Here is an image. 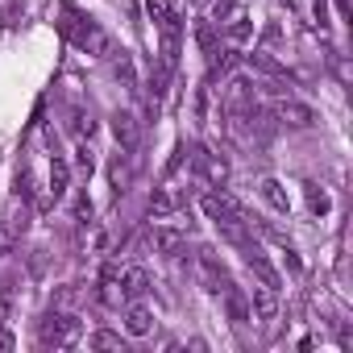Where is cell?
<instances>
[{
	"label": "cell",
	"mask_w": 353,
	"mask_h": 353,
	"mask_svg": "<svg viewBox=\"0 0 353 353\" xmlns=\"http://www.w3.org/2000/svg\"><path fill=\"white\" fill-rule=\"evenodd\" d=\"M59 30H63V38L75 42L79 50H88V54H108V34H104L92 17H83V13H75V9H63Z\"/></svg>",
	"instance_id": "1"
},
{
	"label": "cell",
	"mask_w": 353,
	"mask_h": 353,
	"mask_svg": "<svg viewBox=\"0 0 353 353\" xmlns=\"http://www.w3.org/2000/svg\"><path fill=\"white\" fill-rule=\"evenodd\" d=\"M274 117H279L283 125H291V129H307V125H316V108L303 104V100H295L291 92L274 100Z\"/></svg>",
	"instance_id": "2"
},
{
	"label": "cell",
	"mask_w": 353,
	"mask_h": 353,
	"mask_svg": "<svg viewBox=\"0 0 353 353\" xmlns=\"http://www.w3.org/2000/svg\"><path fill=\"white\" fill-rule=\"evenodd\" d=\"M75 332H79V324H75L71 316H46V324H42V345L67 349V345L75 341Z\"/></svg>",
	"instance_id": "3"
},
{
	"label": "cell",
	"mask_w": 353,
	"mask_h": 353,
	"mask_svg": "<svg viewBox=\"0 0 353 353\" xmlns=\"http://www.w3.org/2000/svg\"><path fill=\"white\" fill-rule=\"evenodd\" d=\"M145 9H150V17H154V26L162 30V38H166V42H179V34H183V26H179V21H183V17L174 13L166 0H145Z\"/></svg>",
	"instance_id": "4"
},
{
	"label": "cell",
	"mask_w": 353,
	"mask_h": 353,
	"mask_svg": "<svg viewBox=\"0 0 353 353\" xmlns=\"http://www.w3.org/2000/svg\"><path fill=\"white\" fill-rule=\"evenodd\" d=\"M196 170H200V179L204 183H212V188H221L225 179H229V162L221 158V154H212V150H196Z\"/></svg>",
	"instance_id": "5"
},
{
	"label": "cell",
	"mask_w": 353,
	"mask_h": 353,
	"mask_svg": "<svg viewBox=\"0 0 353 353\" xmlns=\"http://www.w3.org/2000/svg\"><path fill=\"white\" fill-rule=\"evenodd\" d=\"M200 279H204V287L212 291V295H221L225 287H233V279H229V270H225V262L216 258V254H200Z\"/></svg>",
	"instance_id": "6"
},
{
	"label": "cell",
	"mask_w": 353,
	"mask_h": 353,
	"mask_svg": "<svg viewBox=\"0 0 353 353\" xmlns=\"http://www.w3.org/2000/svg\"><path fill=\"white\" fill-rule=\"evenodd\" d=\"M225 104H229V112H250V108L258 104V96H254V83H250L245 75L229 79V88H225Z\"/></svg>",
	"instance_id": "7"
},
{
	"label": "cell",
	"mask_w": 353,
	"mask_h": 353,
	"mask_svg": "<svg viewBox=\"0 0 353 353\" xmlns=\"http://www.w3.org/2000/svg\"><path fill=\"white\" fill-rule=\"evenodd\" d=\"M150 241H154V250H158L162 258H179V254H183V245H188V237H183L179 229H170V225H158Z\"/></svg>",
	"instance_id": "8"
},
{
	"label": "cell",
	"mask_w": 353,
	"mask_h": 353,
	"mask_svg": "<svg viewBox=\"0 0 353 353\" xmlns=\"http://www.w3.org/2000/svg\"><path fill=\"white\" fill-rule=\"evenodd\" d=\"M112 137H117L121 150L133 154V145H137V121H133V112H112Z\"/></svg>",
	"instance_id": "9"
},
{
	"label": "cell",
	"mask_w": 353,
	"mask_h": 353,
	"mask_svg": "<svg viewBox=\"0 0 353 353\" xmlns=\"http://www.w3.org/2000/svg\"><path fill=\"white\" fill-rule=\"evenodd\" d=\"M200 208L208 212V221H225V216H237V212H241L237 200H229L225 192H208V196L200 200Z\"/></svg>",
	"instance_id": "10"
},
{
	"label": "cell",
	"mask_w": 353,
	"mask_h": 353,
	"mask_svg": "<svg viewBox=\"0 0 353 353\" xmlns=\"http://www.w3.org/2000/svg\"><path fill=\"white\" fill-rule=\"evenodd\" d=\"M145 291H150V274L141 266H125L121 270V295L125 299H141Z\"/></svg>",
	"instance_id": "11"
},
{
	"label": "cell",
	"mask_w": 353,
	"mask_h": 353,
	"mask_svg": "<svg viewBox=\"0 0 353 353\" xmlns=\"http://www.w3.org/2000/svg\"><path fill=\"white\" fill-rule=\"evenodd\" d=\"M274 312H279V295H274V287H254V299H250V316H258V320H274Z\"/></svg>",
	"instance_id": "12"
},
{
	"label": "cell",
	"mask_w": 353,
	"mask_h": 353,
	"mask_svg": "<svg viewBox=\"0 0 353 353\" xmlns=\"http://www.w3.org/2000/svg\"><path fill=\"white\" fill-rule=\"evenodd\" d=\"M221 295H225V312H229V320H233V324H245V320H250V299H245L237 287H225Z\"/></svg>",
	"instance_id": "13"
},
{
	"label": "cell",
	"mask_w": 353,
	"mask_h": 353,
	"mask_svg": "<svg viewBox=\"0 0 353 353\" xmlns=\"http://www.w3.org/2000/svg\"><path fill=\"white\" fill-rule=\"evenodd\" d=\"M67 179H71V166L54 154L50 158V200H63L67 196Z\"/></svg>",
	"instance_id": "14"
},
{
	"label": "cell",
	"mask_w": 353,
	"mask_h": 353,
	"mask_svg": "<svg viewBox=\"0 0 353 353\" xmlns=\"http://www.w3.org/2000/svg\"><path fill=\"white\" fill-rule=\"evenodd\" d=\"M150 328H154V316H150L145 307H137V303H133V307L125 312V332H129V336H145Z\"/></svg>",
	"instance_id": "15"
},
{
	"label": "cell",
	"mask_w": 353,
	"mask_h": 353,
	"mask_svg": "<svg viewBox=\"0 0 353 353\" xmlns=\"http://www.w3.org/2000/svg\"><path fill=\"white\" fill-rule=\"evenodd\" d=\"M258 192H262V200H266L274 212H287V208H291V200H287V192H283V183H279V179H262V188H258Z\"/></svg>",
	"instance_id": "16"
},
{
	"label": "cell",
	"mask_w": 353,
	"mask_h": 353,
	"mask_svg": "<svg viewBox=\"0 0 353 353\" xmlns=\"http://www.w3.org/2000/svg\"><path fill=\"white\" fill-rule=\"evenodd\" d=\"M174 208H179V200H174V196H170L166 188H154V196H150V212H154L158 221H166V216H170Z\"/></svg>",
	"instance_id": "17"
},
{
	"label": "cell",
	"mask_w": 353,
	"mask_h": 353,
	"mask_svg": "<svg viewBox=\"0 0 353 353\" xmlns=\"http://www.w3.org/2000/svg\"><path fill=\"white\" fill-rule=\"evenodd\" d=\"M196 42H200V50L208 54V63H216L221 46H216V34H212V26H208V21H200V26H196Z\"/></svg>",
	"instance_id": "18"
},
{
	"label": "cell",
	"mask_w": 353,
	"mask_h": 353,
	"mask_svg": "<svg viewBox=\"0 0 353 353\" xmlns=\"http://www.w3.org/2000/svg\"><path fill=\"white\" fill-rule=\"evenodd\" d=\"M108 174H112V188L125 192V183H129V150H121V154L112 158V170H108Z\"/></svg>",
	"instance_id": "19"
},
{
	"label": "cell",
	"mask_w": 353,
	"mask_h": 353,
	"mask_svg": "<svg viewBox=\"0 0 353 353\" xmlns=\"http://www.w3.org/2000/svg\"><path fill=\"white\" fill-rule=\"evenodd\" d=\"M250 67L262 71V75H270V79H287V67H279V63L266 59V54H250Z\"/></svg>",
	"instance_id": "20"
},
{
	"label": "cell",
	"mask_w": 353,
	"mask_h": 353,
	"mask_svg": "<svg viewBox=\"0 0 353 353\" xmlns=\"http://www.w3.org/2000/svg\"><path fill=\"white\" fill-rule=\"evenodd\" d=\"M303 192H307V208H312L316 216H324V212L332 208V200H328V192H320L316 183H303Z\"/></svg>",
	"instance_id": "21"
},
{
	"label": "cell",
	"mask_w": 353,
	"mask_h": 353,
	"mask_svg": "<svg viewBox=\"0 0 353 353\" xmlns=\"http://www.w3.org/2000/svg\"><path fill=\"white\" fill-rule=\"evenodd\" d=\"M92 129H96V121H92V112H83V108H75V112H71V133H75V137H92Z\"/></svg>",
	"instance_id": "22"
},
{
	"label": "cell",
	"mask_w": 353,
	"mask_h": 353,
	"mask_svg": "<svg viewBox=\"0 0 353 353\" xmlns=\"http://www.w3.org/2000/svg\"><path fill=\"white\" fill-rule=\"evenodd\" d=\"M254 34V26L245 21V17H233V26H229V42H245Z\"/></svg>",
	"instance_id": "23"
},
{
	"label": "cell",
	"mask_w": 353,
	"mask_h": 353,
	"mask_svg": "<svg viewBox=\"0 0 353 353\" xmlns=\"http://www.w3.org/2000/svg\"><path fill=\"white\" fill-rule=\"evenodd\" d=\"M92 345H96V349H117V345H121V336H117V332H108V328H100V332H92Z\"/></svg>",
	"instance_id": "24"
},
{
	"label": "cell",
	"mask_w": 353,
	"mask_h": 353,
	"mask_svg": "<svg viewBox=\"0 0 353 353\" xmlns=\"http://www.w3.org/2000/svg\"><path fill=\"white\" fill-rule=\"evenodd\" d=\"M117 79H125L129 88L137 83V79H133V63H129V54H125V50H121V59H117Z\"/></svg>",
	"instance_id": "25"
},
{
	"label": "cell",
	"mask_w": 353,
	"mask_h": 353,
	"mask_svg": "<svg viewBox=\"0 0 353 353\" xmlns=\"http://www.w3.org/2000/svg\"><path fill=\"white\" fill-rule=\"evenodd\" d=\"M75 154H79V158H75V162H79V170H83V174H92V166H96V162H92V150H88V145H79Z\"/></svg>",
	"instance_id": "26"
},
{
	"label": "cell",
	"mask_w": 353,
	"mask_h": 353,
	"mask_svg": "<svg viewBox=\"0 0 353 353\" xmlns=\"http://www.w3.org/2000/svg\"><path fill=\"white\" fill-rule=\"evenodd\" d=\"M75 221H79V225H83V221H92V204H88L83 196L75 200Z\"/></svg>",
	"instance_id": "27"
},
{
	"label": "cell",
	"mask_w": 353,
	"mask_h": 353,
	"mask_svg": "<svg viewBox=\"0 0 353 353\" xmlns=\"http://www.w3.org/2000/svg\"><path fill=\"white\" fill-rule=\"evenodd\" d=\"M287 270H291V274H303V262L295 258V250H287Z\"/></svg>",
	"instance_id": "28"
},
{
	"label": "cell",
	"mask_w": 353,
	"mask_h": 353,
	"mask_svg": "<svg viewBox=\"0 0 353 353\" xmlns=\"http://www.w3.org/2000/svg\"><path fill=\"white\" fill-rule=\"evenodd\" d=\"M229 9H233V0H216V5H212V13H216V17H225Z\"/></svg>",
	"instance_id": "29"
},
{
	"label": "cell",
	"mask_w": 353,
	"mask_h": 353,
	"mask_svg": "<svg viewBox=\"0 0 353 353\" xmlns=\"http://www.w3.org/2000/svg\"><path fill=\"white\" fill-rule=\"evenodd\" d=\"M316 17H320V30L328 26V9H324V0H316Z\"/></svg>",
	"instance_id": "30"
},
{
	"label": "cell",
	"mask_w": 353,
	"mask_h": 353,
	"mask_svg": "<svg viewBox=\"0 0 353 353\" xmlns=\"http://www.w3.org/2000/svg\"><path fill=\"white\" fill-rule=\"evenodd\" d=\"M9 241H13V237H9V229H0V254L9 250Z\"/></svg>",
	"instance_id": "31"
}]
</instances>
